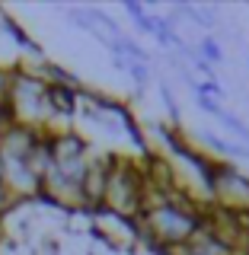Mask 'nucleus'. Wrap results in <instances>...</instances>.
<instances>
[{
    "mask_svg": "<svg viewBox=\"0 0 249 255\" xmlns=\"http://www.w3.org/2000/svg\"><path fill=\"white\" fill-rule=\"evenodd\" d=\"M218 118H221V122L227 125V128H234V131H237V134H240V137H243V140H249V131H246V125L240 122V118H234V115H227V112H221Z\"/></svg>",
    "mask_w": 249,
    "mask_h": 255,
    "instance_id": "1",
    "label": "nucleus"
},
{
    "mask_svg": "<svg viewBox=\"0 0 249 255\" xmlns=\"http://www.w3.org/2000/svg\"><path fill=\"white\" fill-rule=\"evenodd\" d=\"M202 48L208 51V61H221V51H218V45H214L211 38H205V45H202Z\"/></svg>",
    "mask_w": 249,
    "mask_h": 255,
    "instance_id": "2",
    "label": "nucleus"
}]
</instances>
